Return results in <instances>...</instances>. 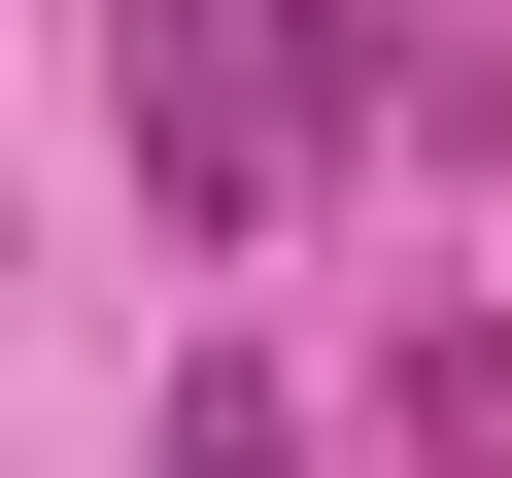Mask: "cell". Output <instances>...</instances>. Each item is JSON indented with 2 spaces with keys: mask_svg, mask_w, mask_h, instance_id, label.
I'll return each instance as SVG.
<instances>
[{
  "mask_svg": "<svg viewBox=\"0 0 512 478\" xmlns=\"http://www.w3.org/2000/svg\"><path fill=\"white\" fill-rule=\"evenodd\" d=\"M171 478H308V444H274V376H239V342L171 376Z\"/></svg>",
  "mask_w": 512,
  "mask_h": 478,
  "instance_id": "7a4b0ae2",
  "label": "cell"
},
{
  "mask_svg": "<svg viewBox=\"0 0 512 478\" xmlns=\"http://www.w3.org/2000/svg\"><path fill=\"white\" fill-rule=\"evenodd\" d=\"M410 444H444V478H512V342H478V308L410 342Z\"/></svg>",
  "mask_w": 512,
  "mask_h": 478,
  "instance_id": "6da1fadb",
  "label": "cell"
}]
</instances>
